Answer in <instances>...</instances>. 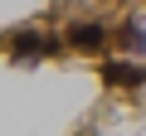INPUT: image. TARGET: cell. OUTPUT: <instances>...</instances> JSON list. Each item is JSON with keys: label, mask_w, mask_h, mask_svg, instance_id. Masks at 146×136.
<instances>
[{"label": "cell", "mask_w": 146, "mask_h": 136, "mask_svg": "<svg viewBox=\"0 0 146 136\" xmlns=\"http://www.w3.org/2000/svg\"><path fill=\"white\" fill-rule=\"evenodd\" d=\"M68 44H73V49H88V53H93V49H102V44H107V24H93V20H88V24H73Z\"/></svg>", "instance_id": "7a4b0ae2"}, {"label": "cell", "mask_w": 146, "mask_h": 136, "mask_svg": "<svg viewBox=\"0 0 146 136\" xmlns=\"http://www.w3.org/2000/svg\"><path fill=\"white\" fill-rule=\"evenodd\" d=\"M102 78L117 83V88H136V83L146 78V68H141V63H127V58H112V63H102Z\"/></svg>", "instance_id": "6da1fadb"}]
</instances>
